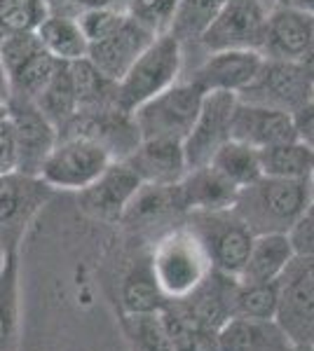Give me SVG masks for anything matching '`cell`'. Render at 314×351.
<instances>
[{
    "label": "cell",
    "instance_id": "2",
    "mask_svg": "<svg viewBox=\"0 0 314 351\" xmlns=\"http://www.w3.org/2000/svg\"><path fill=\"white\" fill-rule=\"evenodd\" d=\"M181 61V40L171 33H159L148 43V47L136 56L122 80L115 84L113 106L124 112H134L141 104L164 92L179 80Z\"/></svg>",
    "mask_w": 314,
    "mask_h": 351
},
{
    "label": "cell",
    "instance_id": "24",
    "mask_svg": "<svg viewBox=\"0 0 314 351\" xmlns=\"http://www.w3.org/2000/svg\"><path fill=\"white\" fill-rule=\"evenodd\" d=\"M209 167L218 171L227 183H232L237 190L256 183L262 176L260 167V150L237 138H227L218 150L214 152Z\"/></svg>",
    "mask_w": 314,
    "mask_h": 351
},
{
    "label": "cell",
    "instance_id": "50",
    "mask_svg": "<svg viewBox=\"0 0 314 351\" xmlns=\"http://www.w3.org/2000/svg\"><path fill=\"white\" fill-rule=\"evenodd\" d=\"M115 3H117V0H113V5H115Z\"/></svg>",
    "mask_w": 314,
    "mask_h": 351
},
{
    "label": "cell",
    "instance_id": "9",
    "mask_svg": "<svg viewBox=\"0 0 314 351\" xmlns=\"http://www.w3.org/2000/svg\"><path fill=\"white\" fill-rule=\"evenodd\" d=\"M312 87L314 80L307 68L302 66V61H282L265 56V64H262L256 82L247 92L239 94V99L293 112L307 101H312Z\"/></svg>",
    "mask_w": 314,
    "mask_h": 351
},
{
    "label": "cell",
    "instance_id": "18",
    "mask_svg": "<svg viewBox=\"0 0 314 351\" xmlns=\"http://www.w3.org/2000/svg\"><path fill=\"white\" fill-rule=\"evenodd\" d=\"M124 162L146 185H176L188 173L183 143L174 138H141Z\"/></svg>",
    "mask_w": 314,
    "mask_h": 351
},
{
    "label": "cell",
    "instance_id": "46",
    "mask_svg": "<svg viewBox=\"0 0 314 351\" xmlns=\"http://www.w3.org/2000/svg\"><path fill=\"white\" fill-rule=\"evenodd\" d=\"M8 256H10V253H8V251H5V248H3V246H0V269H3V267H5V260H8Z\"/></svg>",
    "mask_w": 314,
    "mask_h": 351
},
{
    "label": "cell",
    "instance_id": "42",
    "mask_svg": "<svg viewBox=\"0 0 314 351\" xmlns=\"http://www.w3.org/2000/svg\"><path fill=\"white\" fill-rule=\"evenodd\" d=\"M0 104H10V80L3 61H0Z\"/></svg>",
    "mask_w": 314,
    "mask_h": 351
},
{
    "label": "cell",
    "instance_id": "16",
    "mask_svg": "<svg viewBox=\"0 0 314 351\" xmlns=\"http://www.w3.org/2000/svg\"><path fill=\"white\" fill-rule=\"evenodd\" d=\"M314 47V14L291 8H272L267 14L260 52L267 59L302 61Z\"/></svg>",
    "mask_w": 314,
    "mask_h": 351
},
{
    "label": "cell",
    "instance_id": "13",
    "mask_svg": "<svg viewBox=\"0 0 314 351\" xmlns=\"http://www.w3.org/2000/svg\"><path fill=\"white\" fill-rule=\"evenodd\" d=\"M10 122L14 134V171L38 176L56 143V127L31 101H10Z\"/></svg>",
    "mask_w": 314,
    "mask_h": 351
},
{
    "label": "cell",
    "instance_id": "11",
    "mask_svg": "<svg viewBox=\"0 0 314 351\" xmlns=\"http://www.w3.org/2000/svg\"><path fill=\"white\" fill-rule=\"evenodd\" d=\"M237 104V94L230 92H207L202 108L192 129L183 138V152L188 171L207 167L214 152L230 138V120Z\"/></svg>",
    "mask_w": 314,
    "mask_h": 351
},
{
    "label": "cell",
    "instance_id": "21",
    "mask_svg": "<svg viewBox=\"0 0 314 351\" xmlns=\"http://www.w3.org/2000/svg\"><path fill=\"white\" fill-rule=\"evenodd\" d=\"M218 351H289L293 342L275 319L232 316L218 328Z\"/></svg>",
    "mask_w": 314,
    "mask_h": 351
},
{
    "label": "cell",
    "instance_id": "25",
    "mask_svg": "<svg viewBox=\"0 0 314 351\" xmlns=\"http://www.w3.org/2000/svg\"><path fill=\"white\" fill-rule=\"evenodd\" d=\"M21 335L19 304V263L16 253H10L0 269V351H16Z\"/></svg>",
    "mask_w": 314,
    "mask_h": 351
},
{
    "label": "cell",
    "instance_id": "20",
    "mask_svg": "<svg viewBox=\"0 0 314 351\" xmlns=\"http://www.w3.org/2000/svg\"><path fill=\"white\" fill-rule=\"evenodd\" d=\"M237 188L209 167L190 169L176 183V199L181 208L197 211H227L237 199Z\"/></svg>",
    "mask_w": 314,
    "mask_h": 351
},
{
    "label": "cell",
    "instance_id": "28",
    "mask_svg": "<svg viewBox=\"0 0 314 351\" xmlns=\"http://www.w3.org/2000/svg\"><path fill=\"white\" fill-rule=\"evenodd\" d=\"M262 176L291 180H312L314 176V152L300 145L298 141L272 145L260 150Z\"/></svg>",
    "mask_w": 314,
    "mask_h": 351
},
{
    "label": "cell",
    "instance_id": "7",
    "mask_svg": "<svg viewBox=\"0 0 314 351\" xmlns=\"http://www.w3.org/2000/svg\"><path fill=\"white\" fill-rule=\"evenodd\" d=\"M275 321L291 342L314 344V256H293L277 279Z\"/></svg>",
    "mask_w": 314,
    "mask_h": 351
},
{
    "label": "cell",
    "instance_id": "41",
    "mask_svg": "<svg viewBox=\"0 0 314 351\" xmlns=\"http://www.w3.org/2000/svg\"><path fill=\"white\" fill-rule=\"evenodd\" d=\"M277 8H291V10L314 14V0H277Z\"/></svg>",
    "mask_w": 314,
    "mask_h": 351
},
{
    "label": "cell",
    "instance_id": "33",
    "mask_svg": "<svg viewBox=\"0 0 314 351\" xmlns=\"http://www.w3.org/2000/svg\"><path fill=\"white\" fill-rule=\"evenodd\" d=\"M279 307V288L277 281H262V284H237L232 316L244 319H275Z\"/></svg>",
    "mask_w": 314,
    "mask_h": 351
},
{
    "label": "cell",
    "instance_id": "37",
    "mask_svg": "<svg viewBox=\"0 0 314 351\" xmlns=\"http://www.w3.org/2000/svg\"><path fill=\"white\" fill-rule=\"evenodd\" d=\"M179 10V0H129L127 14L155 36L167 33Z\"/></svg>",
    "mask_w": 314,
    "mask_h": 351
},
{
    "label": "cell",
    "instance_id": "5",
    "mask_svg": "<svg viewBox=\"0 0 314 351\" xmlns=\"http://www.w3.org/2000/svg\"><path fill=\"white\" fill-rule=\"evenodd\" d=\"M188 230L202 243L204 253H207L211 263V269L239 279L256 234L237 218V213L232 208H227V211L192 213Z\"/></svg>",
    "mask_w": 314,
    "mask_h": 351
},
{
    "label": "cell",
    "instance_id": "47",
    "mask_svg": "<svg viewBox=\"0 0 314 351\" xmlns=\"http://www.w3.org/2000/svg\"><path fill=\"white\" fill-rule=\"evenodd\" d=\"M3 40H5V31L0 28V45H3Z\"/></svg>",
    "mask_w": 314,
    "mask_h": 351
},
{
    "label": "cell",
    "instance_id": "30",
    "mask_svg": "<svg viewBox=\"0 0 314 351\" xmlns=\"http://www.w3.org/2000/svg\"><path fill=\"white\" fill-rule=\"evenodd\" d=\"M33 104H36V108L43 112L56 129L76 115L78 99H76V92H73L71 75H68V64H59L52 80H49V84L43 89V94H40Z\"/></svg>",
    "mask_w": 314,
    "mask_h": 351
},
{
    "label": "cell",
    "instance_id": "4",
    "mask_svg": "<svg viewBox=\"0 0 314 351\" xmlns=\"http://www.w3.org/2000/svg\"><path fill=\"white\" fill-rule=\"evenodd\" d=\"M150 269L164 298L181 300L207 279L211 263L195 234L190 230H181L157 243Z\"/></svg>",
    "mask_w": 314,
    "mask_h": 351
},
{
    "label": "cell",
    "instance_id": "35",
    "mask_svg": "<svg viewBox=\"0 0 314 351\" xmlns=\"http://www.w3.org/2000/svg\"><path fill=\"white\" fill-rule=\"evenodd\" d=\"M47 14V0H0V28L5 33H36Z\"/></svg>",
    "mask_w": 314,
    "mask_h": 351
},
{
    "label": "cell",
    "instance_id": "19",
    "mask_svg": "<svg viewBox=\"0 0 314 351\" xmlns=\"http://www.w3.org/2000/svg\"><path fill=\"white\" fill-rule=\"evenodd\" d=\"M237 276H227L221 271L211 269L207 279L199 284L195 291L188 293L181 300H171L179 304L190 319L211 330H218L227 319H232V304H235L237 293Z\"/></svg>",
    "mask_w": 314,
    "mask_h": 351
},
{
    "label": "cell",
    "instance_id": "32",
    "mask_svg": "<svg viewBox=\"0 0 314 351\" xmlns=\"http://www.w3.org/2000/svg\"><path fill=\"white\" fill-rule=\"evenodd\" d=\"M167 298L159 291L153 269H136L127 276L122 286V314H150L162 311Z\"/></svg>",
    "mask_w": 314,
    "mask_h": 351
},
{
    "label": "cell",
    "instance_id": "6",
    "mask_svg": "<svg viewBox=\"0 0 314 351\" xmlns=\"http://www.w3.org/2000/svg\"><path fill=\"white\" fill-rule=\"evenodd\" d=\"M115 162L106 148L80 136H56L54 148L45 157L38 178L52 190L80 192Z\"/></svg>",
    "mask_w": 314,
    "mask_h": 351
},
{
    "label": "cell",
    "instance_id": "44",
    "mask_svg": "<svg viewBox=\"0 0 314 351\" xmlns=\"http://www.w3.org/2000/svg\"><path fill=\"white\" fill-rule=\"evenodd\" d=\"M289 351H314V344H291Z\"/></svg>",
    "mask_w": 314,
    "mask_h": 351
},
{
    "label": "cell",
    "instance_id": "49",
    "mask_svg": "<svg viewBox=\"0 0 314 351\" xmlns=\"http://www.w3.org/2000/svg\"><path fill=\"white\" fill-rule=\"evenodd\" d=\"M312 185H314V176H312Z\"/></svg>",
    "mask_w": 314,
    "mask_h": 351
},
{
    "label": "cell",
    "instance_id": "3",
    "mask_svg": "<svg viewBox=\"0 0 314 351\" xmlns=\"http://www.w3.org/2000/svg\"><path fill=\"white\" fill-rule=\"evenodd\" d=\"M207 92L197 82L176 80L164 92L155 94L131 112L141 138H174L181 141L195 124Z\"/></svg>",
    "mask_w": 314,
    "mask_h": 351
},
{
    "label": "cell",
    "instance_id": "27",
    "mask_svg": "<svg viewBox=\"0 0 314 351\" xmlns=\"http://www.w3.org/2000/svg\"><path fill=\"white\" fill-rule=\"evenodd\" d=\"M159 314H162L164 326L169 330L174 351H218V335H216L218 330H211V328L197 324L171 300H167Z\"/></svg>",
    "mask_w": 314,
    "mask_h": 351
},
{
    "label": "cell",
    "instance_id": "48",
    "mask_svg": "<svg viewBox=\"0 0 314 351\" xmlns=\"http://www.w3.org/2000/svg\"><path fill=\"white\" fill-rule=\"evenodd\" d=\"M312 101H314V87H312Z\"/></svg>",
    "mask_w": 314,
    "mask_h": 351
},
{
    "label": "cell",
    "instance_id": "39",
    "mask_svg": "<svg viewBox=\"0 0 314 351\" xmlns=\"http://www.w3.org/2000/svg\"><path fill=\"white\" fill-rule=\"evenodd\" d=\"M291 120H293L295 141L314 152V101H307L305 106L291 112Z\"/></svg>",
    "mask_w": 314,
    "mask_h": 351
},
{
    "label": "cell",
    "instance_id": "10",
    "mask_svg": "<svg viewBox=\"0 0 314 351\" xmlns=\"http://www.w3.org/2000/svg\"><path fill=\"white\" fill-rule=\"evenodd\" d=\"M270 10L262 0H225L216 19L199 36L211 52L218 49H260Z\"/></svg>",
    "mask_w": 314,
    "mask_h": 351
},
{
    "label": "cell",
    "instance_id": "8",
    "mask_svg": "<svg viewBox=\"0 0 314 351\" xmlns=\"http://www.w3.org/2000/svg\"><path fill=\"white\" fill-rule=\"evenodd\" d=\"M52 188L38 176L19 171L0 173V246L16 253L21 237L43 204L49 199Z\"/></svg>",
    "mask_w": 314,
    "mask_h": 351
},
{
    "label": "cell",
    "instance_id": "29",
    "mask_svg": "<svg viewBox=\"0 0 314 351\" xmlns=\"http://www.w3.org/2000/svg\"><path fill=\"white\" fill-rule=\"evenodd\" d=\"M122 332L131 351H174L169 330L159 311L150 314H122Z\"/></svg>",
    "mask_w": 314,
    "mask_h": 351
},
{
    "label": "cell",
    "instance_id": "40",
    "mask_svg": "<svg viewBox=\"0 0 314 351\" xmlns=\"http://www.w3.org/2000/svg\"><path fill=\"white\" fill-rule=\"evenodd\" d=\"M16 157H14V134H12V122L3 120L0 122V173L14 171Z\"/></svg>",
    "mask_w": 314,
    "mask_h": 351
},
{
    "label": "cell",
    "instance_id": "1",
    "mask_svg": "<svg viewBox=\"0 0 314 351\" xmlns=\"http://www.w3.org/2000/svg\"><path fill=\"white\" fill-rule=\"evenodd\" d=\"M314 197L312 180L260 176L237 192L232 211L254 234H289Z\"/></svg>",
    "mask_w": 314,
    "mask_h": 351
},
{
    "label": "cell",
    "instance_id": "17",
    "mask_svg": "<svg viewBox=\"0 0 314 351\" xmlns=\"http://www.w3.org/2000/svg\"><path fill=\"white\" fill-rule=\"evenodd\" d=\"M153 38H155V33L148 31L146 26H141L139 21L129 16V21L117 33H113L111 38H106L101 43L89 45L87 59L92 61L96 71L106 80L117 84L124 73L129 71V66L136 61V56L144 52Z\"/></svg>",
    "mask_w": 314,
    "mask_h": 351
},
{
    "label": "cell",
    "instance_id": "38",
    "mask_svg": "<svg viewBox=\"0 0 314 351\" xmlns=\"http://www.w3.org/2000/svg\"><path fill=\"white\" fill-rule=\"evenodd\" d=\"M289 239L295 256H314V197L293 228L289 230Z\"/></svg>",
    "mask_w": 314,
    "mask_h": 351
},
{
    "label": "cell",
    "instance_id": "15",
    "mask_svg": "<svg viewBox=\"0 0 314 351\" xmlns=\"http://www.w3.org/2000/svg\"><path fill=\"white\" fill-rule=\"evenodd\" d=\"M230 138L244 141L258 150L291 143V141H295L293 120H291V112L254 104V101H244L237 96L230 120Z\"/></svg>",
    "mask_w": 314,
    "mask_h": 351
},
{
    "label": "cell",
    "instance_id": "45",
    "mask_svg": "<svg viewBox=\"0 0 314 351\" xmlns=\"http://www.w3.org/2000/svg\"><path fill=\"white\" fill-rule=\"evenodd\" d=\"M10 117V104H0V122Z\"/></svg>",
    "mask_w": 314,
    "mask_h": 351
},
{
    "label": "cell",
    "instance_id": "31",
    "mask_svg": "<svg viewBox=\"0 0 314 351\" xmlns=\"http://www.w3.org/2000/svg\"><path fill=\"white\" fill-rule=\"evenodd\" d=\"M68 75L73 82V92L78 99V110H89V108H104V101L115 94V84L106 80L92 61L85 59L71 61L68 64Z\"/></svg>",
    "mask_w": 314,
    "mask_h": 351
},
{
    "label": "cell",
    "instance_id": "23",
    "mask_svg": "<svg viewBox=\"0 0 314 351\" xmlns=\"http://www.w3.org/2000/svg\"><path fill=\"white\" fill-rule=\"evenodd\" d=\"M36 36L45 52L52 54L61 64H71L87 56L89 43L78 24V16L49 12L36 28Z\"/></svg>",
    "mask_w": 314,
    "mask_h": 351
},
{
    "label": "cell",
    "instance_id": "26",
    "mask_svg": "<svg viewBox=\"0 0 314 351\" xmlns=\"http://www.w3.org/2000/svg\"><path fill=\"white\" fill-rule=\"evenodd\" d=\"M59 64L61 61H56L43 47L36 49L31 56H26L19 66H14L8 73L10 101H31L33 104L43 94V89L49 84V80H52Z\"/></svg>",
    "mask_w": 314,
    "mask_h": 351
},
{
    "label": "cell",
    "instance_id": "14",
    "mask_svg": "<svg viewBox=\"0 0 314 351\" xmlns=\"http://www.w3.org/2000/svg\"><path fill=\"white\" fill-rule=\"evenodd\" d=\"M265 54L260 49H218L197 68L192 82L204 92H230L242 94L256 82Z\"/></svg>",
    "mask_w": 314,
    "mask_h": 351
},
{
    "label": "cell",
    "instance_id": "22",
    "mask_svg": "<svg viewBox=\"0 0 314 351\" xmlns=\"http://www.w3.org/2000/svg\"><path fill=\"white\" fill-rule=\"evenodd\" d=\"M295 251L291 246L289 234H256L251 251L244 265L239 281L242 284H262V281H277L284 267L293 260Z\"/></svg>",
    "mask_w": 314,
    "mask_h": 351
},
{
    "label": "cell",
    "instance_id": "12",
    "mask_svg": "<svg viewBox=\"0 0 314 351\" xmlns=\"http://www.w3.org/2000/svg\"><path fill=\"white\" fill-rule=\"evenodd\" d=\"M141 178L124 160H115L92 185L78 192V204L82 213L101 223L122 220L131 199L141 190Z\"/></svg>",
    "mask_w": 314,
    "mask_h": 351
},
{
    "label": "cell",
    "instance_id": "34",
    "mask_svg": "<svg viewBox=\"0 0 314 351\" xmlns=\"http://www.w3.org/2000/svg\"><path fill=\"white\" fill-rule=\"evenodd\" d=\"M223 5H225V0H179V10L174 14L169 33L179 38L181 43L186 38H199L216 19Z\"/></svg>",
    "mask_w": 314,
    "mask_h": 351
},
{
    "label": "cell",
    "instance_id": "43",
    "mask_svg": "<svg viewBox=\"0 0 314 351\" xmlns=\"http://www.w3.org/2000/svg\"><path fill=\"white\" fill-rule=\"evenodd\" d=\"M80 10H87V8H96V5H113V0H73Z\"/></svg>",
    "mask_w": 314,
    "mask_h": 351
},
{
    "label": "cell",
    "instance_id": "36",
    "mask_svg": "<svg viewBox=\"0 0 314 351\" xmlns=\"http://www.w3.org/2000/svg\"><path fill=\"white\" fill-rule=\"evenodd\" d=\"M127 21H129L127 10H117V5H96V8L80 10L78 14V24L82 28L89 45L111 38Z\"/></svg>",
    "mask_w": 314,
    "mask_h": 351
}]
</instances>
